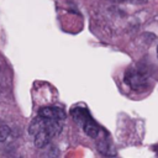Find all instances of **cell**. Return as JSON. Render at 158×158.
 Listing matches in <instances>:
<instances>
[{"instance_id": "6da1fadb", "label": "cell", "mask_w": 158, "mask_h": 158, "mask_svg": "<svg viewBox=\"0 0 158 158\" xmlns=\"http://www.w3.org/2000/svg\"><path fill=\"white\" fill-rule=\"evenodd\" d=\"M65 114L63 109L57 106L42 107L38 115L30 125L28 132L32 135L37 147H44L56 136H58L64 125Z\"/></svg>"}, {"instance_id": "7a4b0ae2", "label": "cell", "mask_w": 158, "mask_h": 158, "mask_svg": "<svg viewBox=\"0 0 158 158\" xmlns=\"http://www.w3.org/2000/svg\"><path fill=\"white\" fill-rule=\"evenodd\" d=\"M72 116L73 118L83 127L84 132L90 136L91 138H96L100 133V127L98 126V123L91 118L90 114L83 109V107H75L72 110Z\"/></svg>"}, {"instance_id": "3957f363", "label": "cell", "mask_w": 158, "mask_h": 158, "mask_svg": "<svg viewBox=\"0 0 158 158\" xmlns=\"http://www.w3.org/2000/svg\"><path fill=\"white\" fill-rule=\"evenodd\" d=\"M147 80H148L147 75L138 69H131L126 73V81L135 90H139V89L146 88Z\"/></svg>"}, {"instance_id": "277c9868", "label": "cell", "mask_w": 158, "mask_h": 158, "mask_svg": "<svg viewBox=\"0 0 158 158\" xmlns=\"http://www.w3.org/2000/svg\"><path fill=\"white\" fill-rule=\"evenodd\" d=\"M6 127H2V128H0V139L2 141V139H5V137H6V135H7V130H5Z\"/></svg>"}]
</instances>
